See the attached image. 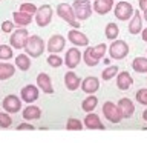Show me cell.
Masks as SVG:
<instances>
[{
  "label": "cell",
  "instance_id": "1",
  "mask_svg": "<svg viewBox=\"0 0 147 143\" xmlns=\"http://www.w3.org/2000/svg\"><path fill=\"white\" fill-rule=\"evenodd\" d=\"M25 51L31 57H40L45 51V42L38 35H31L25 43Z\"/></svg>",
  "mask_w": 147,
  "mask_h": 143
},
{
  "label": "cell",
  "instance_id": "2",
  "mask_svg": "<svg viewBox=\"0 0 147 143\" xmlns=\"http://www.w3.org/2000/svg\"><path fill=\"white\" fill-rule=\"evenodd\" d=\"M57 14H58V17H61L66 23H69L71 26H74L75 29H78L80 28V22L77 20V17H75V12H74V9L71 5H67V3H60L57 5Z\"/></svg>",
  "mask_w": 147,
  "mask_h": 143
},
{
  "label": "cell",
  "instance_id": "3",
  "mask_svg": "<svg viewBox=\"0 0 147 143\" xmlns=\"http://www.w3.org/2000/svg\"><path fill=\"white\" fill-rule=\"evenodd\" d=\"M72 9L75 12L77 20H87L92 14V5L89 0H75Z\"/></svg>",
  "mask_w": 147,
  "mask_h": 143
},
{
  "label": "cell",
  "instance_id": "4",
  "mask_svg": "<svg viewBox=\"0 0 147 143\" xmlns=\"http://www.w3.org/2000/svg\"><path fill=\"white\" fill-rule=\"evenodd\" d=\"M51 20H52V8L49 5H41L40 8H37L35 12V22L38 26H48Z\"/></svg>",
  "mask_w": 147,
  "mask_h": 143
},
{
  "label": "cell",
  "instance_id": "5",
  "mask_svg": "<svg viewBox=\"0 0 147 143\" xmlns=\"http://www.w3.org/2000/svg\"><path fill=\"white\" fill-rule=\"evenodd\" d=\"M109 52H110V57L112 59L121 60L129 54V45L124 40H115V42H112V45H110Z\"/></svg>",
  "mask_w": 147,
  "mask_h": 143
},
{
  "label": "cell",
  "instance_id": "6",
  "mask_svg": "<svg viewBox=\"0 0 147 143\" xmlns=\"http://www.w3.org/2000/svg\"><path fill=\"white\" fill-rule=\"evenodd\" d=\"M103 114L106 115V118L109 120L110 123H119L121 122V114H119V109L117 105H113L112 101H106L103 105Z\"/></svg>",
  "mask_w": 147,
  "mask_h": 143
},
{
  "label": "cell",
  "instance_id": "7",
  "mask_svg": "<svg viewBox=\"0 0 147 143\" xmlns=\"http://www.w3.org/2000/svg\"><path fill=\"white\" fill-rule=\"evenodd\" d=\"M29 39V35H28V29H23V28H18V29H16L12 32L11 39H9V42H11V46L16 49H22L25 48V43L26 40Z\"/></svg>",
  "mask_w": 147,
  "mask_h": 143
},
{
  "label": "cell",
  "instance_id": "8",
  "mask_svg": "<svg viewBox=\"0 0 147 143\" xmlns=\"http://www.w3.org/2000/svg\"><path fill=\"white\" fill-rule=\"evenodd\" d=\"M133 16V8L130 3L127 2H119L115 5V17L118 18V20H129V18H132Z\"/></svg>",
  "mask_w": 147,
  "mask_h": 143
},
{
  "label": "cell",
  "instance_id": "9",
  "mask_svg": "<svg viewBox=\"0 0 147 143\" xmlns=\"http://www.w3.org/2000/svg\"><path fill=\"white\" fill-rule=\"evenodd\" d=\"M2 105H3V109L6 111V114L8 112L9 114H16L22 109V100L14 94H9V95L5 97Z\"/></svg>",
  "mask_w": 147,
  "mask_h": 143
},
{
  "label": "cell",
  "instance_id": "10",
  "mask_svg": "<svg viewBox=\"0 0 147 143\" xmlns=\"http://www.w3.org/2000/svg\"><path fill=\"white\" fill-rule=\"evenodd\" d=\"M118 109H119V114H121L123 118H129L132 117V114L135 112V105L132 103L130 99L124 97V99H119L118 100Z\"/></svg>",
  "mask_w": 147,
  "mask_h": 143
},
{
  "label": "cell",
  "instance_id": "11",
  "mask_svg": "<svg viewBox=\"0 0 147 143\" xmlns=\"http://www.w3.org/2000/svg\"><path fill=\"white\" fill-rule=\"evenodd\" d=\"M64 45H66L64 37L60 35V34H55V35L51 37L49 42H48V51L51 54H57V52L64 49Z\"/></svg>",
  "mask_w": 147,
  "mask_h": 143
},
{
  "label": "cell",
  "instance_id": "12",
  "mask_svg": "<svg viewBox=\"0 0 147 143\" xmlns=\"http://www.w3.org/2000/svg\"><path fill=\"white\" fill-rule=\"evenodd\" d=\"M81 52L78 51L77 48H71L66 52V57H64V65H66L67 68H75V66H78V63L81 62Z\"/></svg>",
  "mask_w": 147,
  "mask_h": 143
},
{
  "label": "cell",
  "instance_id": "13",
  "mask_svg": "<svg viewBox=\"0 0 147 143\" xmlns=\"http://www.w3.org/2000/svg\"><path fill=\"white\" fill-rule=\"evenodd\" d=\"M20 95H22V100L25 103H32V101H35L38 99V89L34 85H26L25 88H22Z\"/></svg>",
  "mask_w": 147,
  "mask_h": 143
},
{
  "label": "cell",
  "instance_id": "14",
  "mask_svg": "<svg viewBox=\"0 0 147 143\" xmlns=\"http://www.w3.org/2000/svg\"><path fill=\"white\" fill-rule=\"evenodd\" d=\"M37 85L41 91H45L46 94H54V86L52 82H51V77L46 72H40L37 76Z\"/></svg>",
  "mask_w": 147,
  "mask_h": 143
},
{
  "label": "cell",
  "instance_id": "15",
  "mask_svg": "<svg viewBox=\"0 0 147 143\" xmlns=\"http://www.w3.org/2000/svg\"><path fill=\"white\" fill-rule=\"evenodd\" d=\"M98 88H100V80H98L96 77L90 76V77L83 78V82H81V89L84 91L86 94H94V92L98 91Z\"/></svg>",
  "mask_w": 147,
  "mask_h": 143
},
{
  "label": "cell",
  "instance_id": "16",
  "mask_svg": "<svg viewBox=\"0 0 147 143\" xmlns=\"http://www.w3.org/2000/svg\"><path fill=\"white\" fill-rule=\"evenodd\" d=\"M67 37H69V42H72L75 46H87V43H89V39L78 29H71Z\"/></svg>",
  "mask_w": 147,
  "mask_h": 143
},
{
  "label": "cell",
  "instance_id": "17",
  "mask_svg": "<svg viewBox=\"0 0 147 143\" xmlns=\"http://www.w3.org/2000/svg\"><path fill=\"white\" fill-rule=\"evenodd\" d=\"M64 85L69 91H75L78 86H81V78L77 76L75 72L72 71H67L64 74Z\"/></svg>",
  "mask_w": 147,
  "mask_h": 143
},
{
  "label": "cell",
  "instance_id": "18",
  "mask_svg": "<svg viewBox=\"0 0 147 143\" xmlns=\"http://www.w3.org/2000/svg\"><path fill=\"white\" fill-rule=\"evenodd\" d=\"M129 32L130 34H140V32H142V22H141V12L140 11L133 12L130 22H129Z\"/></svg>",
  "mask_w": 147,
  "mask_h": 143
},
{
  "label": "cell",
  "instance_id": "19",
  "mask_svg": "<svg viewBox=\"0 0 147 143\" xmlns=\"http://www.w3.org/2000/svg\"><path fill=\"white\" fill-rule=\"evenodd\" d=\"M113 6V0H95L92 3V9L96 12V14H107Z\"/></svg>",
  "mask_w": 147,
  "mask_h": 143
},
{
  "label": "cell",
  "instance_id": "20",
  "mask_svg": "<svg viewBox=\"0 0 147 143\" xmlns=\"http://www.w3.org/2000/svg\"><path fill=\"white\" fill-rule=\"evenodd\" d=\"M132 83H133V78L130 77V74H129L127 71L118 72V76H117V86L121 91H127L129 88L132 86Z\"/></svg>",
  "mask_w": 147,
  "mask_h": 143
},
{
  "label": "cell",
  "instance_id": "21",
  "mask_svg": "<svg viewBox=\"0 0 147 143\" xmlns=\"http://www.w3.org/2000/svg\"><path fill=\"white\" fill-rule=\"evenodd\" d=\"M84 126H86L87 129H106L104 125H103V122L100 120V117H98L96 114H94V112H90V114L86 115V118H84Z\"/></svg>",
  "mask_w": 147,
  "mask_h": 143
},
{
  "label": "cell",
  "instance_id": "22",
  "mask_svg": "<svg viewBox=\"0 0 147 143\" xmlns=\"http://www.w3.org/2000/svg\"><path fill=\"white\" fill-rule=\"evenodd\" d=\"M12 18H14V25H18V26H26L29 25V23L32 22V16H29V14H25L22 11H16L12 12Z\"/></svg>",
  "mask_w": 147,
  "mask_h": 143
},
{
  "label": "cell",
  "instance_id": "23",
  "mask_svg": "<svg viewBox=\"0 0 147 143\" xmlns=\"http://www.w3.org/2000/svg\"><path fill=\"white\" fill-rule=\"evenodd\" d=\"M23 117L26 120H38L41 117V111H40L38 106L29 105L25 108V111H23Z\"/></svg>",
  "mask_w": 147,
  "mask_h": 143
},
{
  "label": "cell",
  "instance_id": "24",
  "mask_svg": "<svg viewBox=\"0 0 147 143\" xmlns=\"http://www.w3.org/2000/svg\"><path fill=\"white\" fill-rule=\"evenodd\" d=\"M14 72H16V66H12L11 63H0V80L12 77Z\"/></svg>",
  "mask_w": 147,
  "mask_h": 143
},
{
  "label": "cell",
  "instance_id": "25",
  "mask_svg": "<svg viewBox=\"0 0 147 143\" xmlns=\"http://www.w3.org/2000/svg\"><path fill=\"white\" fill-rule=\"evenodd\" d=\"M16 66L18 69H22V71H28L31 66V60L28 57L26 54H18L16 57Z\"/></svg>",
  "mask_w": 147,
  "mask_h": 143
},
{
  "label": "cell",
  "instance_id": "26",
  "mask_svg": "<svg viewBox=\"0 0 147 143\" xmlns=\"http://www.w3.org/2000/svg\"><path fill=\"white\" fill-rule=\"evenodd\" d=\"M132 68L136 72H147V59L146 57H136L132 62Z\"/></svg>",
  "mask_w": 147,
  "mask_h": 143
},
{
  "label": "cell",
  "instance_id": "27",
  "mask_svg": "<svg viewBox=\"0 0 147 143\" xmlns=\"http://www.w3.org/2000/svg\"><path fill=\"white\" fill-rule=\"evenodd\" d=\"M96 103H98V99H96L95 95H89V97H87V99L81 103V108H83V111H86V112L90 114V111L95 109Z\"/></svg>",
  "mask_w": 147,
  "mask_h": 143
},
{
  "label": "cell",
  "instance_id": "28",
  "mask_svg": "<svg viewBox=\"0 0 147 143\" xmlns=\"http://www.w3.org/2000/svg\"><path fill=\"white\" fill-rule=\"evenodd\" d=\"M106 49H107V45H106V43H100L96 46H92V57H94L96 62H100V60L103 59Z\"/></svg>",
  "mask_w": 147,
  "mask_h": 143
},
{
  "label": "cell",
  "instance_id": "29",
  "mask_svg": "<svg viewBox=\"0 0 147 143\" xmlns=\"http://www.w3.org/2000/svg\"><path fill=\"white\" fill-rule=\"evenodd\" d=\"M118 34H119V29H118L117 23L110 22L106 25V37H107L109 40H115L118 37Z\"/></svg>",
  "mask_w": 147,
  "mask_h": 143
},
{
  "label": "cell",
  "instance_id": "30",
  "mask_svg": "<svg viewBox=\"0 0 147 143\" xmlns=\"http://www.w3.org/2000/svg\"><path fill=\"white\" fill-rule=\"evenodd\" d=\"M115 76H118V66H107L104 69L103 72H101V77L104 78V80H110V78H113Z\"/></svg>",
  "mask_w": 147,
  "mask_h": 143
},
{
  "label": "cell",
  "instance_id": "31",
  "mask_svg": "<svg viewBox=\"0 0 147 143\" xmlns=\"http://www.w3.org/2000/svg\"><path fill=\"white\" fill-rule=\"evenodd\" d=\"M66 129H69V131H81L83 129V123L80 122L78 118H69L66 122Z\"/></svg>",
  "mask_w": 147,
  "mask_h": 143
},
{
  "label": "cell",
  "instance_id": "32",
  "mask_svg": "<svg viewBox=\"0 0 147 143\" xmlns=\"http://www.w3.org/2000/svg\"><path fill=\"white\" fill-rule=\"evenodd\" d=\"M83 60H84V63L87 65V66H95V65H98V62L92 57V46L86 48L84 54H83Z\"/></svg>",
  "mask_w": 147,
  "mask_h": 143
},
{
  "label": "cell",
  "instance_id": "33",
  "mask_svg": "<svg viewBox=\"0 0 147 143\" xmlns=\"http://www.w3.org/2000/svg\"><path fill=\"white\" fill-rule=\"evenodd\" d=\"M12 59V48L8 45H0V60Z\"/></svg>",
  "mask_w": 147,
  "mask_h": 143
},
{
  "label": "cell",
  "instance_id": "34",
  "mask_svg": "<svg viewBox=\"0 0 147 143\" xmlns=\"http://www.w3.org/2000/svg\"><path fill=\"white\" fill-rule=\"evenodd\" d=\"M64 62V60H61V57L57 54H51L49 57H48V65L49 66H52V68H58V66H61V63Z\"/></svg>",
  "mask_w": 147,
  "mask_h": 143
},
{
  "label": "cell",
  "instance_id": "35",
  "mask_svg": "<svg viewBox=\"0 0 147 143\" xmlns=\"http://www.w3.org/2000/svg\"><path fill=\"white\" fill-rule=\"evenodd\" d=\"M20 11L25 12V14H29V16H34L37 12V6L32 3H22L20 5Z\"/></svg>",
  "mask_w": 147,
  "mask_h": 143
},
{
  "label": "cell",
  "instance_id": "36",
  "mask_svg": "<svg viewBox=\"0 0 147 143\" xmlns=\"http://www.w3.org/2000/svg\"><path fill=\"white\" fill-rule=\"evenodd\" d=\"M12 123V118L6 112H0V128H9Z\"/></svg>",
  "mask_w": 147,
  "mask_h": 143
},
{
  "label": "cell",
  "instance_id": "37",
  "mask_svg": "<svg viewBox=\"0 0 147 143\" xmlns=\"http://www.w3.org/2000/svg\"><path fill=\"white\" fill-rule=\"evenodd\" d=\"M136 101L141 105H147V89L146 88H142L136 92Z\"/></svg>",
  "mask_w": 147,
  "mask_h": 143
},
{
  "label": "cell",
  "instance_id": "38",
  "mask_svg": "<svg viewBox=\"0 0 147 143\" xmlns=\"http://www.w3.org/2000/svg\"><path fill=\"white\" fill-rule=\"evenodd\" d=\"M14 26H16V25H14L11 20H5V22L2 23V31H3V32H11V31L14 29Z\"/></svg>",
  "mask_w": 147,
  "mask_h": 143
},
{
  "label": "cell",
  "instance_id": "39",
  "mask_svg": "<svg viewBox=\"0 0 147 143\" xmlns=\"http://www.w3.org/2000/svg\"><path fill=\"white\" fill-rule=\"evenodd\" d=\"M17 129H18V131H25V129H26V131H34L35 126H32L31 123H20L17 126Z\"/></svg>",
  "mask_w": 147,
  "mask_h": 143
},
{
  "label": "cell",
  "instance_id": "40",
  "mask_svg": "<svg viewBox=\"0 0 147 143\" xmlns=\"http://www.w3.org/2000/svg\"><path fill=\"white\" fill-rule=\"evenodd\" d=\"M140 9L141 11H147V0H140Z\"/></svg>",
  "mask_w": 147,
  "mask_h": 143
},
{
  "label": "cell",
  "instance_id": "41",
  "mask_svg": "<svg viewBox=\"0 0 147 143\" xmlns=\"http://www.w3.org/2000/svg\"><path fill=\"white\" fill-rule=\"evenodd\" d=\"M142 40L147 42V28H146V29H142Z\"/></svg>",
  "mask_w": 147,
  "mask_h": 143
},
{
  "label": "cell",
  "instance_id": "42",
  "mask_svg": "<svg viewBox=\"0 0 147 143\" xmlns=\"http://www.w3.org/2000/svg\"><path fill=\"white\" fill-rule=\"evenodd\" d=\"M142 118H144V122H147V109L142 112Z\"/></svg>",
  "mask_w": 147,
  "mask_h": 143
},
{
  "label": "cell",
  "instance_id": "43",
  "mask_svg": "<svg viewBox=\"0 0 147 143\" xmlns=\"http://www.w3.org/2000/svg\"><path fill=\"white\" fill-rule=\"evenodd\" d=\"M144 18H146V20H147V11H144Z\"/></svg>",
  "mask_w": 147,
  "mask_h": 143
}]
</instances>
